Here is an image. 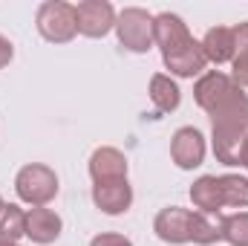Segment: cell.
<instances>
[{
  "instance_id": "3",
  "label": "cell",
  "mask_w": 248,
  "mask_h": 246,
  "mask_svg": "<svg viewBox=\"0 0 248 246\" xmlns=\"http://www.w3.org/2000/svg\"><path fill=\"white\" fill-rule=\"evenodd\" d=\"M116 32L119 44L127 53H147L153 47V15L139 6H127L122 15H116Z\"/></svg>"
},
{
  "instance_id": "23",
  "label": "cell",
  "mask_w": 248,
  "mask_h": 246,
  "mask_svg": "<svg viewBox=\"0 0 248 246\" xmlns=\"http://www.w3.org/2000/svg\"><path fill=\"white\" fill-rule=\"evenodd\" d=\"M90 246H133L130 244V238H124V235H116V232H104V235H95Z\"/></svg>"
},
{
  "instance_id": "12",
  "label": "cell",
  "mask_w": 248,
  "mask_h": 246,
  "mask_svg": "<svg viewBox=\"0 0 248 246\" xmlns=\"http://www.w3.org/2000/svg\"><path fill=\"white\" fill-rule=\"evenodd\" d=\"M90 177L93 183L127 180V157L119 148H95L90 157Z\"/></svg>"
},
{
  "instance_id": "24",
  "label": "cell",
  "mask_w": 248,
  "mask_h": 246,
  "mask_svg": "<svg viewBox=\"0 0 248 246\" xmlns=\"http://www.w3.org/2000/svg\"><path fill=\"white\" fill-rule=\"evenodd\" d=\"M231 32H234V47H237V53H248V20L237 23Z\"/></svg>"
},
{
  "instance_id": "25",
  "label": "cell",
  "mask_w": 248,
  "mask_h": 246,
  "mask_svg": "<svg viewBox=\"0 0 248 246\" xmlns=\"http://www.w3.org/2000/svg\"><path fill=\"white\" fill-rule=\"evenodd\" d=\"M12 58H15V47H12V41H9V38H3V35H0V70L12 61Z\"/></svg>"
},
{
  "instance_id": "16",
  "label": "cell",
  "mask_w": 248,
  "mask_h": 246,
  "mask_svg": "<svg viewBox=\"0 0 248 246\" xmlns=\"http://www.w3.org/2000/svg\"><path fill=\"white\" fill-rule=\"evenodd\" d=\"M190 200L199 211H208V214H219V209L225 206L222 203V188H219V177H199L196 183L190 185Z\"/></svg>"
},
{
  "instance_id": "11",
  "label": "cell",
  "mask_w": 248,
  "mask_h": 246,
  "mask_svg": "<svg viewBox=\"0 0 248 246\" xmlns=\"http://www.w3.org/2000/svg\"><path fill=\"white\" fill-rule=\"evenodd\" d=\"M93 203L104 214H124L133 206V188L127 180H110V183L93 185Z\"/></svg>"
},
{
  "instance_id": "13",
  "label": "cell",
  "mask_w": 248,
  "mask_h": 246,
  "mask_svg": "<svg viewBox=\"0 0 248 246\" xmlns=\"http://www.w3.org/2000/svg\"><path fill=\"white\" fill-rule=\"evenodd\" d=\"M61 217L52 211V209H46V206H35L32 211H26V238L32 241V244H52V241H58L61 238Z\"/></svg>"
},
{
  "instance_id": "21",
  "label": "cell",
  "mask_w": 248,
  "mask_h": 246,
  "mask_svg": "<svg viewBox=\"0 0 248 246\" xmlns=\"http://www.w3.org/2000/svg\"><path fill=\"white\" fill-rule=\"evenodd\" d=\"M222 241L231 246H248V211L228 214L222 220Z\"/></svg>"
},
{
  "instance_id": "4",
  "label": "cell",
  "mask_w": 248,
  "mask_h": 246,
  "mask_svg": "<svg viewBox=\"0 0 248 246\" xmlns=\"http://www.w3.org/2000/svg\"><path fill=\"white\" fill-rule=\"evenodd\" d=\"M75 23L81 35L104 38L110 29H116V9L107 0H81L75 6Z\"/></svg>"
},
{
  "instance_id": "7",
  "label": "cell",
  "mask_w": 248,
  "mask_h": 246,
  "mask_svg": "<svg viewBox=\"0 0 248 246\" xmlns=\"http://www.w3.org/2000/svg\"><path fill=\"white\" fill-rule=\"evenodd\" d=\"M234 90H240L234 81H231V75H225V72H205L199 81H196V87H193V99H196V105L205 110V113H211L217 105H222Z\"/></svg>"
},
{
  "instance_id": "19",
  "label": "cell",
  "mask_w": 248,
  "mask_h": 246,
  "mask_svg": "<svg viewBox=\"0 0 248 246\" xmlns=\"http://www.w3.org/2000/svg\"><path fill=\"white\" fill-rule=\"evenodd\" d=\"M26 238V211L15 203L0 209V244H17Z\"/></svg>"
},
{
  "instance_id": "22",
  "label": "cell",
  "mask_w": 248,
  "mask_h": 246,
  "mask_svg": "<svg viewBox=\"0 0 248 246\" xmlns=\"http://www.w3.org/2000/svg\"><path fill=\"white\" fill-rule=\"evenodd\" d=\"M231 81L243 90V87H248V53H237L234 55V61H231Z\"/></svg>"
},
{
  "instance_id": "18",
  "label": "cell",
  "mask_w": 248,
  "mask_h": 246,
  "mask_svg": "<svg viewBox=\"0 0 248 246\" xmlns=\"http://www.w3.org/2000/svg\"><path fill=\"white\" fill-rule=\"evenodd\" d=\"M246 136L248 133H240V130L214 127V157L225 165H240V151H243Z\"/></svg>"
},
{
  "instance_id": "26",
  "label": "cell",
  "mask_w": 248,
  "mask_h": 246,
  "mask_svg": "<svg viewBox=\"0 0 248 246\" xmlns=\"http://www.w3.org/2000/svg\"><path fill=\"white\" fill-rule=\"evenodd\" d=\"M240 165L248 168V136H246V142H243V151H240Z\"/></svg>"
},
{
  "instance_id": "27",
  "label": "cell",
  "mask_w": 248,
  "mask_h": 246,
  "mask_svg": "<svg viewBox=\"0 0 248 246\" xmlns=\"http://www.w3.org/2000/svg\"><path fill=\"white\" fill-rule=\"evenodd\" d=\"M0 246H17V244H0Z\"/></svg>"
},
{
  "instance_id": "17",
  "label": "cell",
  "mask_w": 248,
  "mask_h": 246,
  "mask_svg": "<svg viewBox=\"0 0 248 246\" xmlns=\"http://www.w3.org/2000/svg\"><path fill=\"white\" fill-rule=\"evenodd\" d=\"M222 214H208V211H193L190 220V241L199 246H211L222 241Z\"/></svg>"
},
{
  "instance_id": "1",
  "label": "cell",
  "mask_w": 248,
  "mask_h": 246,
  "mask_svg": "<svg viewBox=\"0 0 248 246\" xmlns=\"http://www.w3.org/2000/svg\"><path fill=\"white\" fill-rule=\"evenodd\" d=\"M15 191L23 203H29L32 209L35 206H46L49 200H55L58 194V177L49 165H41V162H29L17 171L15 177Z\"/></svg>"
},
{
  "instance_id": "28",
  "label": "cell",
  "mask_w": 248,
  "mask_h": 246,
  "mask_svg": "<svg viewBox=\"0 0 248 246\" xmlns=\"http://www.w3.org/2000/svg\"><path fill=\"white\" fill-rule=\"evenodd\" d=\"M3 206H6V203H3V200H0V209H3Z\"/></svg>"
},
{
  "instance_id": "14",
  "label": "cell",
  "mask_w": 248,
  "mask_h": 246,
  "mask_svg": "<svg viewBox=\"0 0 248 246\" xmlns=\"http://www.w3.org/2000/svg\"><path fill=\"white\" fill-rule=\"evenodd\" d=\"M199 44H202V53H205V58L211 64H228V61H234V55H237L234 32H231L228 26H214V29H208Z\"/></svg>"
},
{
  "instance_id": "5",
  "label": "cell",
  "mask_w": 248,
  "mask_h": 246,
  "mask_svg": "<svg viewBox=\"0 0 248 246\" xmlns=\"http://www.w3.org/2000/svg\"><path fill=\"white\" fill-rule=\"evenodd\" d=\"M190 220H193V211L182 209V206H168L156 214L153 220V232L159 241L165 244H190Z\"/></svg>"
},
{
  "instance_id": "15",
  "label": "cell",
  "mask_w": 248,
  "mask_h": 246,
  "mask_svg": "<svg viewBox=\"0 0 248 246\" xmlns=\"http://www.w3.org/2000/svg\"><path fill=\"white\" fill-rule=\"evenodd\" d=\"M150 102H153L156 113H173L179 107V102H182V90L170 75L156 72L150 78Z\"/></svg>"
},
{
  "instance_id": "8",
  "label": "cell",
  "mask_w": 248,
  "mask_h": 246,
  "mask_svg": "<svg viewBox=\"0 0 248 246\" xmlns=\"http://www.w3.org/2000/svg\"><path fill=\"white\" fill-rule=\"evenodd\" d=\"M162 61H165V67H168L173 75H179V78H193V75H199V72L208 67V58H205V53H202V44L193 41V38L185 41L182 47L165 53Z\"/></svg>"
},
{
  "instance_id": "10",
  "label": "cell",
  "mask_w": 248,
  "mask_h": 246,
  "mask_svg": "<svg viewBox=\"0 0 248 246\" xmlns=\"http://www.w3.org/2000/svg\"><path fill=\"white\" fill-rule=\"evenodd\" d=\"M190 38H193V35L187 32V23L179 18V15L162 12V15L153 18V44L162 50V55L170 53V50H176V47H182V44L190 41Z\"/></svg>"
},
{
  "instance_id": "2",
  "label": "cell",
  "mask_w": 248,
  "mask_h": 246,
  "mask_svg": "<svg viewBox=\"0 0 248 246\" xmlns=\"http://www.w3.org/2000/svg\"><path fill=\"white\" fill-rule=\"evenodd\" d=\"M38 32L49 41V44H69L78 35V23H75V6L63 3V0H46L38 6L35 15Z\"/></svg>"
},
{
  "instance_id": "9",
  "label": "cell",
  "mask_w": 248,
  "mask_h": 246,
  "mask_svg": "<svg viewBox=\"0 0 248 246\" xmlns=\"http://www.w3.org/2000/svg\"><path fill=\"white\" fill-rule=\"evenodd\" d=\"M211 124L222 130H240L248 133V96L243 90H234L222 105H217L211 113Z\"/></svg>"
},
{
  "instance_id": "6",
  "label": "cell",
  "mask_w": 248,
  "mask_h": 246,
  "mask_svg": "<svg viewBox=\"0 0 248 246\" xmlns=\"http://www.w3.org/2000/svg\"><path fill=\"white\" fill-rule=\"evenodd\" d=\"M170 157L182 171H193L205 159V136L196 127H179L170 139Z\"/></svg>"
},
{
  "instance_id": "20",
  "label": "cell",
  "mask_w": 248,
  "mask_h": 246,
  "mask_svg": "<svg viewBox=\"0 0 248 246\" xmlns=\"http://www.w3.org/2000/svg\"><path fill=\"white\" fill-rule=\"evenodd\" d=\"M222 188V203L231 209H248V177L240 174H222L219 177Z\"/></svg>"
}]
</instances>
